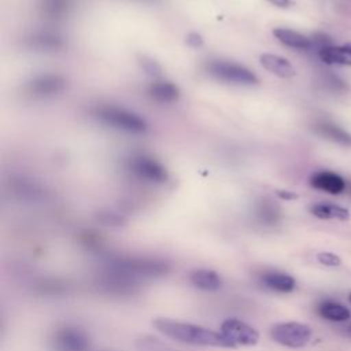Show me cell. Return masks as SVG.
Returning <instances> with one entry per match:
<instances>
[{"mask_svg": "<svg viewBox=\"0 0 351 351\" xmlns=\"http://www.w3.org/2000/svg\"><path fill=\"white\" fill-rule=\"evenodd\" d=\"M152 325L158 332L162 335L193 346H204V347H225V348H234V346L228 341L222 333L211 330L208 328L189 324V322H180L169 318H156L152 321Z\"/></svg>", "mask_w": 351, "mask_h": 351, "instance_id": "6da1fadb", "label": "cell"}, {"mask_svg": "<svg viewBox=\"0 0 351 351\" xmlns=\"http://www.w3.org/2000/svg\"><path fill=\"white\" fill-rule=\"evenodd\" d=\"M100 122L128 133L141 134L147 130V122L138 114L118 106H100L93 111Z\"/></svg>", "mask_w": 351, "mask_h": 351, "instance_id": "7a4b0ae2", "label": "cell"}, {"mask_svg": "<svg viewBox=\"0 0 351 351\" xmlns=\"http://www.w3.org/2000/svg\"><path fill=\"white\" fill-rule=\"evenodd\" d=\"M206 71L215 80L223 81L226 84L251 86L259 82L254 71L232 60H222V59L210 60L206 63Z\"/></svg>", "mask_w": 351, "mask_h": 351, "instance_id": "3957f363", "label": "cell"}, {"mask_svg": "<svg viewBox=\"0 0 351 351\" xmlns=\"http://www.w3.org/2000/svg\"><path fill=\"white\" fill-rule=\"evenodd\" d=\"M311 328L300 322H281L276 324L270 329L271 339L289 348L304 347L311 339Z\"/></svg>", "mask_w": 351, "mask_h": 351, "instance_id": "277c9868", "label": "cell"}, {"mask_svg": "<svg viewBox=\"0 0 351 351\" xmlns=\"http://www.w3.org/2000/svg\"><path fill=\"white\" fill-rule=\"evenodd\" d=\"M128 170L137 178L152 184H163L169 180L166 167L148 155H134L128 160Z\"/></svg>", "mask_w": 351, "mask_h": 351, "instance_id": "5b68a950", "label": "cell"}, {"mask_svg": "<svg viewBox=\"0 0 351 351\" xmlns=\"http://www.w3.org/2000/svg\"><path fill=\"white\" fill-rule=\"evenodd\" d=\"M222 336L236 346H255L259 340L258 330L239 318H228L221 324Z\"/></svg>", "mask_w": 351, "mask_h": 351, "instance_id": "8992f818", "label": "cell"}, {"mask_svg": "<svg viewBox=\"0 0 351 351\" xmlns=\"http://www.w3.org/2000/svg\"><path fill=\"white\" fill-rule=\"evenodd\" d=\"M56 351H88L90 341L85 330L75 326L58 329L52 339Z\"/></svg>", "mask_w": 351, "mask_h": 351, "instance_id": "52a82bcc", "label": "cell"}, {"mask_svg": "<svg viewBox=\"0 0 351 351\" xmlns=\"http://www.w3.org/2000/svg\"><path fill=\"white\" fill-rule=\"evenodd\" d=\"M66 88V80L60 74L47 73L30 80L26 85L27 93L33 97H51Z\"/></svg>", "mask_w": 351, "mask_h": 351, "instance_id": "ba28073f", "label": "cell"}, {"mask_svg": "<svg viewBox=\"0 0 351 351\" xmlns=\"http://www.w3.org/2000/svg\"><path fill=\"white\" fill-rule=\"evenodd\" d=\"M310 185L330 195H339L346 189V181L333 171H317L310 177Z\"/></svg>", "mask_w": 351, "mask_h": 351, "instance_id": "9c48e42d", "label": "cell"}, {"mask_svg": "<svg viewBox=\"0 0 351 351\" xmlns=\"http://www.w3.org/2000/svg\"><path fill=\"white\" fill-rule=\"evenodd\" d=\"M261 64L270 71L271 74L280 77V78H291L296 75L295 67L291 64V62L280 55L276 53H262L259 56Z\"/></svg>", "mask_w": 351, "mask_h": 351, "instance_id": "30bf717a", "label": "cell"}, {"mask_svg": "<svg viewBox=\"0 0 351 351\" xmlns=\"http://www.w3.org/2000/svg\"><path fill=\"white\" fill-rule=\"evenodd\" d=\"M318 55L326 64L351 66V44L322 47L318 49Z\"/></svg>", "mask_w": 351, "mask_h": 351, "instance_id": "8fae6325", "label": "cell"}, {"mask_svg": "<svg viewBox=\"0 0 351 351\" xmlns=\"http://www.w3.org/2000/svg\"><path fill=\"white\" fill-rule=\"evenodd\" d=\"M189 281L193 287L202 291H218L222 287L221 276L210 269L193 270L189 276Z\"/></svg>", "mask_w": 351, "mask_h": 351, "instance_id": "7c38bea8", "label": "cell"}, {"mask_svg": "<svg viewBox=\"0 0 351 351\" xmlns=\"http://www.w3.org/2000/svg\"><path fill=\"white\" fill-rule=\"evenodd\" d=\"M148 95L159 103H174L180 97V89L171 81H155L149 85Z\"/></svg>", "mask_w": 351, "mask_h": 351, "instance_id": "4fadbf2b", "label": "cell"}, {"mask_svg": "<svg viewBox=\"0 0 351 351\" xmlns=\"http://www.w3.org/2000/svg\"><path fill=\"white\" fill-rule=\"evenodd\" d=\"M274 37L284 45L295 49H310L313 45V41L303 36L299 32H295L292 29L287 27H276L273 30Z\"/></svg>", "mask_w": 351, "mask_h": 351, "instance_id": "5bb4252c", "label": "cell"}, {"mask_svg": "<svg viewBox=\"0 0 351 351\" xmlns=\"http://www.w3.org/2000/svg\"><path fill=\"white\" fill-rule=\"evenodd\" d=\"M261 281L265 287L277 292H284V293L293 291L296 287V281L292 276L285 273H277V271L265 273L261 277Z\"/></svg>", "mask_w": 351, "mask_h": 351, "instance_id": "9a60e30c", "label": "cell"}, {"mask_svg": "<svg viewBox=\"0 0 351 351\" xmlns=\"http://www.w3.org/2000/svg\"><path fill=\"white\" fill-rule=\"evenodd\" d=\"M310 213L321 219H340L346 221L350 218V211L341 206L337 204H329V203H317L310 207Z\"/></svg>", "mask_w": 351, "mask_h": 351, "instance_id": "2e32d148", "label": "cell"}, {"mask_svg": "<svg viewBox=\"0 0 351 351\" xmlns=\"http://www.w3.org/2000/svg\"><path fill=\"white\" fill-rule=\"evenodd\" d=\"M315 132L330 141L339 143L341 145H351V134L337 125H333L329 122H321L315 125Z\"/></svg>", "mask_w": 351, "mask_h": 351, "instance_id": "e0dca14e", "label": "cell"}, {"mask_svg": "<svg viewBox=\"0 0 351 351\" xmlns=\"http://www.w3.org/2000/svg\"><path fill=\"white\" fill-rule=\"evenodd\" d=\"M318 313L321 317L335 322H344L351 318V311L343 304L335 302H325L318 307Z\"/></svg>", "mask_w": 351, "mask_h": 351, "instance_id": "ac0fdd59", "label": "cell"}, {"mask_svg": "<svg viewBox=\"0 0 351 351\" xmlns=\"http://www.w3.org/2000/svg\"><path fill=\"white\" fill-rule=\"evenodd\" d=\"M27 43L30 48H36L38 51H53L62 45V40L59 36L47 32L33 34L27 40Z\"/></svg>", "mask_w": 351, "mask_h": 351, "instance_id": "d6986e66", "label": "cell"}, {"mask_svg": "<svg viewBox=\"0 0 351 351\" xmlns=\"http://www.w3.org/2000/svg\"><path fill=\"white\" fill-rule=\"evenodd\" d=\"M136 346H137V348H138L140 351H173V350L169 348L165 343L159 341V340L155 339V337H149V336L137 340Z\"/></svg>", "mask_w": 351, "mask_h": 351, "instance_id": "ffe728a7", "label": "cell"}, {"mask_svg": "<svg viewBox=\"0 0 351 351\" xmlns=\"http://www.w3.org/2000/svg\"><path fill=\"white\" fill-rule=\"evenodd\" d=\"M317 261L321 265L329 266V267H336V266H340V263H341V259L333 252H318Z\"/></svg>", "mask_w": 351, "mask_h": 351, "instance_id": "44dd1931", "label": "cell"}, {"mask_svg": "<svg viewBox=\"0 0 351 351\" xmlns=\"http://www.w3.org/2000/svg\"><path fill=\"white\" fill-rule=\"evenodd\" d=\"M44 8L49 15H60L66 8V0H45Z\"/></svg>", "mask_w": 351, "mask_h": 351, "instance_id": "7402d4cb", "label": "cell"}, {"mask_svg": "<svg viewBox=\"0 0 351 351\" xmlns=\"http://www.w3.org/2000/svg\"><path fill=\"white\" fill-rule=\"evenodd\" d=\"M99 221L104 225H108V226H119L123 223V218L119 217L118 214H114V213H100L97 215Z\"/></svg>", "mask_w": 351, "mask_h": 351, "instance_id": "603a6c76", "label": "cell"}, {"mask_svg": "<svg viewBox=\"0 0 351 351\" xmlns=\"http://www.w3.org/2000/svg\"><path fill=\"white\" fill-rule=\"evenodd\" d=\"M140 64H141L143 70H144L147 74H149V75H152V77L160 75V66H159L154 59L141 58Z\"/></svg>", "mask_w": 351, "mask_h": 351, "instance_id": "cb8c5ba5", "label": "cell"}, {"mask_svg": "<svg viewBox=\"0 0 351 351\" xmlns=\"http://www.w3.org/2000/svg\"><path fill=\"white\" fill-rule=\"evenodd\" d=\"M185 43H186L189 47H192V48H199V47L203 45V37H202L199 33L192 32V33L186 34Z\"/></svg>", "mask_w": 351, "mask_h": 351, "instance_id": "d4e9b609", "label": "cell"}, {"mask_svg": "<svg viewBox=\"0 0 351 351\" xmlns=\"http://www.w3.org/2000/svg\"><path fill=\"white\" fill-rule=\"evenodd\" d=\"M277 195L284 200H295L298 199V195L291 191H277Z\"/></svg>", "mask_w": 351, "mask_h": 351, "instance_id": "484cf974", "label": "cell"}, {"mask_svg": "<svg viewBox=\"0 0 351 351\" xmlns=\"http://www.w3.org/2000/svg\"><path fill=\"white\" fill-rule=\"evenodd\" d=\"M270 4H273V5H276V7H281V8H284V7H288L289 4H291V0H267Z\"/></svg>", "mask_w": 351, "mask_h": 351, "instance_id": "4316f807", "label": "cell"}, {"mask_svg": "<svg viewBox=\"0 0 351 351\" xmlns=\"http://www.w3.org/2000/svg\"><path fill=\"white\" fill-rule=\"evenodd\" d=\"M348 302H350V303H351V292H350V293H348Z\"/></svg>", "mask_w": 351, "mask_h": 351, "instance_id": "83f0119b", "label": "cell"}]
</instances>
